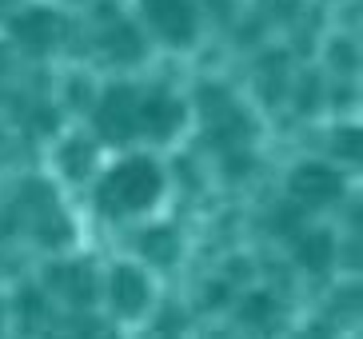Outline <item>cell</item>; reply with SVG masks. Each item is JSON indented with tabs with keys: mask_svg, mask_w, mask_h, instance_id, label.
<instances>
[{
	"mask_svg": "<svg viewBox=\"0 0 363 339\" xmlns=\"http://www.w3.org/2000/svg\"><path fill=\"white\" fill-rule=\"evenodd\" d=\"M104 208L112 212H144L156 191H160V172L152 160H128L104 180Z\"/></svg>",
	"mask_w": 363,
	"mask_h": 339,
	"instance_id": "cell-1",
	"label": "cell"
},
{
	"mask_svg": "<svg viewBox=\"0 0 363 339\" xmlns=\"http://www.w3.org/2000/svg\"><path fill=\"white\" fill-rule=\"evenodd\" d=\"M136 112H140V100L132 88H108L104 100L96 108V128L104 140H132L136 136Z\"/></svg>",
	"mask_w": 363,
	"mask_h": 339,
	"instance_id": "cell-2",
	"label": "cell"
},
{
	"mask_svg": "<svg viewBox=\"0 0 363 339\" xmlns=\"http://www.w3.org/2000/svg\"><path fill=\"white\" fill-rule=\"evenodd\" d=\"M144 16L172 44H188L196 32V12L188 0H144Z\"/></svg>",
	"mask_w": 363,
	"mask_h": 339,
	"instance_id": "cell-3",
	"label": "cell"
},
{
	"mask_svg": "<svg viewBox=\"0 0 363 339\" xmlns=\"http://www.w3.org/2000/svg\"><path fill=\"white\" fill-rule=\"evenodd\" d=\"M343 180L340 172H331L328 164H303V168L291 172V196L303 204H331L340 200Z\"/></svg>",
	"mask_w": 363,
	"mask_h": 339,
	"instance_id": "cell-4",
	"label": "cell"
},
{
	"mask_svg": "<svg viewBox=\"0 0 363 339\" xmlns=\"http://www.w3.org/2000/svg\"><path fill=\"white\" fill-rule=\"evenodd\" d=\"M48 287L60 291V296H65L68 304H76V308H88L92 296H96V276H92L88 264H60V267L48 272Z\"/></svg>",
	"mask_w": 363,
	"mask_h": 339,
	"instance_id": "cell-5",
	"label": "cell"
},
{
	"mask_svg": "<svg viewBox=\"0 0 363 339\" xmlns=\"http://www.w3.org/2000/svg\"><path fill=\"white\" fill-rule=\"evenodd\" d=\"M184 120V108L180 100H172V96H148V100H140V112H136V128H144L148 136L164 140L172 136Z\"/></svg>",
	"mask_w": 363,
	"mask_h": 339,
	"instance_id": "cell-6",
	"label": "cell"
},
{
	"mask_svg": "<svg viewBox=\"0 0 363 339\" xmlns=\"http://www.w3.org/2000/svg\"><path fill=\"white\" fill-rule=\"evenodd\" d=\"M12 32H16L21 48L44 52V48H52V40H56V16L44 12V9H33V12H24V16L12 21Z\"/></svg>",
	"mask_w": 363,
	"mask_h": 339,
	"instance_id": "cell-7",
	"label": "cell"
},
{
	"mask_svg": "<svg viewBox=\"0 0 363 339\" xmlns=\"http://www.w3.org/2000/svg\"><path fill=\"white\" fill-rule=\"evenodd\" d=\"M108 291H112L116 311H124V316H136V311H144V304H148V279L140 276L136 267H116Z\"/></svg>",
	"mask_w": 363,
	"mask_h": 339,
	"instance_id": "cell-8",
	"label": "cell"
},
{
	"mask_svg": "<svg viewBox=\"0 0 363 339\" xmlns=\"http://www.w3.org/2000/svg\"><path fill=\"white\" fill-rule=\"evenodd\" d=\"M100 44H104V52L112 56V60H136V56L144 52V40H140V32L132 28V24H112V28L100 36Z\"/></svg>",
	"mask_w": 363,
	"mask_h": 339,
	"instance_id": "cell-9",
	"label": "cell"
},
{
	"mask_svg": "<svg viewBox=\"0 0 363 339\" xmlns=\"http://www.w3.org/2000/svg\"><path fill=\"white\" fill-rule=\"evenodd\" d=\"M296 260L308 272H323V267L331 264V255H335V244H331V235L328 232H311V235H303L299 240V248H296Z\"/></svg>",
	"mask_w": 363,
	"mask_h": 339,
	"instance_id": "cell-10",
	"label": "cell"
},
{
	"mask_svg": "<svg viewBox=\"0 0 363 339\" xmlns=\"http://www.w3.org/2000/svg\"><path fill=\"white\" fill-rule=\"evenodd\" d=\"M276 316H279V304L272 296H252L244 304V319L252 328H267V323H276Z\"/></svg>",
	"mask_w": 363,
	"mask_h": 339,
	"instance_id": "cell-11",
	"label": "cell"
},
{
	"mask_svg": "<svg viewBox=\"0 0 363 339\" xmlns=\"http://www.w3.org/2000/svg\"><path fill=\"white\" fill-rule=\"evenodd\" d=\"M140 248H144L156 264H168L172 255H176V235L172 232H148L144 240H140Z\"/></svg>",
	"mask_w": 363,
	"mask_h": 339,
	"instance_id": "cell-12",
	"label": "cell"
},
{
	"mask_svg": "<svg viewBox=\"0 0 363 339\" xmlns=\"http://www.w3.org/2000/svg\"><path fill=\"white\" fill-rule=\"evenodd\" d=\"M331 152L343 160H359V132L355 128H343V132H335V140H331Z\"/></svg>",
	"mask_w": 363,
	"mask_h": 339,
	"instance_id": "cell-13",
	"label": "cell"
},
{
	"mask_svg": "<svg viewBox=\"0 0 363 339\" xmlns=\"http://www.w3.org/2000/svg\"><path fill=\"white\" fill-rule=\"evenodd\" d=\"M88 160H92V148H88V144H72V148L65 152L68 176H80V172H88Z\"/></svg>",
	"mask_w": 363,
	"mask_h": 339,
	"instance_id": "cell-14",
	"label": "cell"
},
{
	"mask_svg": "<svg viewBox=\"0 0 363 339\" xmlns=\"http://www.w3.org/2000/svg\"><path fill=\"white\" fill-rule=\"evenodd\" d=\"M76 339H116V331L100 323V319H84L80 328H76Z\"/></svg>",
	"mask_w": 363,
	"mask_h": 339,
	"instance_id": "cell-15",
	"label": "cell"
}]
</instances>
